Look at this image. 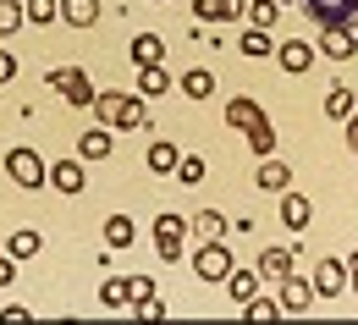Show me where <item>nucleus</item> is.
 Masks as SVG:
<instances>
[{
  "instance_id": "1",
  "label": "nucleus",
  "mask_w": 358,
  "mask_h": 325,
  "mask_svg": "<svg viewBox=\"0 0 358 325\" xmlns=\"http://www.w3.org/2000/svg\"><path fill=\"white\" fill-rule=\"evenodd\" d=\"M149 99L143 94H94V116H99V127H110V133H138V127H149V110H143Z\"/></svg>"
},
{
  "instance_id": "2",
  "label": "nucleus",
  "mask_w": 358,
  "mask_h": 325,
  "mask_svg": "<svg viewBox=\"0 0 358 325\" xmlns=\"http://www.w3.org/2000/svg\"><path fill=\"white\" fill-rule=\"evenodd\" d=\"M6 177L17 187H28V193H39L50 177V160H39V149H28V143H17V149H6Z\"/></svg>"
},
{
  "instance_id": "3",
  "label": "nucleus",
  "mask_w": 358,
  "mask_h": 325,
  "mask_svg": "<svg viewBox=\"0 0 358 325\" xmlns=\"http://www.w3.org/2000/svg\"><path fill=\"white\" fill-rule=\"evenodd\" d=\"M231 265H237V259H231V248H226L221 237H199V248H193V276L199 281L215 287V281L231 276Z\"/></svg>"
},
{
  "instance_id": "4",
  "label": "nucleus",
  "mask_w": 358,
  "mask_h": 325,
  "mask_svg": "<svg viewBox=\"0 0 358 325\" xmlns=\"http://www.w3.org/2000/svg\"><path fill=\"white\" fill-rule=\"evenodd\" d=\"M182 243H187V215L160 210V215H155V259H160V265H177Z\"/></svg>"
},
{
  "instance_id": "5",
  "label": "nucleus",
  "mask_w": 358,
  "mask_h": 325,
  "mask_svg": "<svg viewBox=\"0 0 358 325\" xmlns=\"http://www.w3.org/2000/svg\"><path fill=\"white\" fill-rule=\"evenodd\" d=\"M314 28H358V0H298Z\"/></svg>"
},
{
  "instance_id": "6",
  "label": "nucleus",
  "mask_w": 358,
  "mask_h": 325,
  "mask_svg": "<svg viewBox=\"0 0 358 325\" xmlns=\"http://www.w3.org/2000/svg\"><path fill=\"white\" fill-rule=\"evenodd\" d=\"M45 83L61 94L66 105H78V110H89V105H94V83H89V72H83V66H55Z\"/></svg>"
},
{
  "instance_id": "7",
  "label": "nucleus",
  "mask_w": 358,
  "mask_h": 325,
  "mask_svg": "<svg viewBox=\"0 0 358 325\" xmlns=\"http://www.w3.org/2000/svg\"><path fill=\"white\" fill-rule=\"evenodd\" d=\"M275 309H281V315H292V320H298V315H309V309H314V281H303L298 270H292V276H281V281H275Z\"/></svg>"
},
{
  "instance_id": "8",
  "label": "nucleus",
  "mask_w": 358,
  "mask_h": 325,
  "mask_svg": "<svg viewBox=\"0 0 358 325\" xmlns=\"http://www.w3.org/2000/svg\"><path fill=\"white\" fill-rule=\"evenodd\" d=\"M275 61H281L287 78H309L314 61H320V50H314L309 39H287V45H275Z\"/></svg>"
},
{
  "instance_id": "9",
  "label": "nucleus",
  "mask_w": 358,
  "mask_h": 325,
  "mask_svg": "<svg viewBox=\"0 0 358 325\" xmlns=\"http://www.w3.org/2000/svg\"><path fill=\"white\" fill-rule=\"evenodd\" d=\"M342 292H348V265L336 254H325L314 265V298H342Z\"/></svg>"
},
{
  "instance_id": "10",
  "label": "nucleus",
  "mask_w": 358,
  "mask_h": 325,
  "mask_svg": "<svg viewBox=\"0 0 358 325\" xmlns=\"http://www.w3.org/2000/svg\"><path fill=\"white\" fill-rule=\"evenodd\" d=\"M55 193H66V198H78L83 187H89V171H83V160H50V177H45Z\"/></svg>"
},
{
  "instance_id": "11",
  "label": "nucleus",
  "mask_w": 358,
  "mask_h": 325,
  "mask_svg": "<svg viewBox=\"0 0 358 325\" xmlns=\"http://www.w3.org/2000/svg\"><path fill=\"white\" fill-rule=\"evenodd\" d=\"M320 55L325 61H353L358 55V28H320Z\"/></svg>"
},
{
  "instance_id": "12",
  "label": "nucleus",
  "mask_w": 358,
  "mask_h": 325,
  "mask_svg": "<svg viewBox=\"0 0 358 325\" xmlns=\"http://www.w3.org/2000/svg\"><path fill=\"white\" fill-rule=\"evenodd\" d=\"M254 182H259V193H287V187H292V166L275 160V154H265L259 171H254Z\"/></svg>"
},
{
  "instance_id": "13",
  "label": "nucleus",
  "mask_w": 358,
  "mask_h": 325,
  "mask_svg": "<svg viewBox=\"0 0 358 325\" xmlns=\"http://www.w3.org/2000/svg\"><path fill=\"white\" fill-rule=\"evenodd\" d=\"M309 221H314V204L303 198V193L287 187V193H281V226H287V232H303Z\"/></svg>"
},
{
  "instance_id": "14",
  "label": "nucleus",
  "mask_w": 358,
  "mask_h": 325,
  "mask_svg": "<svg viewBox=\"0 0 358 325\" xmlns=\"http://www.w3.org/2000/svg\"><path fill=\"white\" fill-rule=\"evenodd\" d=\"M199 22H243V0H193Z\"/></svg>"
},
{
  "instance_id": "15",
  "label": "nucleus",
  "mask_w": 358,
  "mask_h": 325,
  "mask_svg": "<svg viewBox=\"0 0 358 325\" xmlns=\"http://www.w3.org/2000/svg\"><path fill=\"white\" fill-rule=\"evenodd\" d=\"M110 149H116L110 127H83V138H78V160H110Z\"/></svg>"
},
{
  "instance_id": "16",
  "label": "nucleus",
  "mask_w": 358,
  "mask_h": 325,
  "mask_svg": "<svg viewBox=\"0 0 358 325\" xmlns=\"http://www.w3.org/2000/svg\"><path fill=\"white\" fill-rule=\"evenodd\" d=\"M133 243H138L133 215H110V221H105V248H110V254H127Z\"/></svg>"
},
{
  "instance_id": "17",
  "label": "nucleus",
  "mask_w": 358,
  "mask_h": 325,
  "mask_svg": "<svg viewBox=\"0 0 358 325\" xmlns=\"http://www.w3.org/2000/svg\"><path fill=\"white\" fill-rule=\"evenodd\" d=\"M127 55H133V66H155V61L166 55V39H160V34H133V39H127Z\"/></svg>"
},
{
  "instance_id": "18",
  "label": "nucleus",
  "mask_w": 358,
  "mask_h": 325,
  "mask_svg": "<svg viewBox=\"0 0 358 325\" xmlns=\"http://www.w3.org/2000/svg\"><path fill=\"white\" fill-rule=\"evenodd\" d=\"M6 254H11L17 265H22V259H39V254H45V237L34 232V226H22V232L6 237Z\"/></svg>"
},
{
  "instance_id": "19",
  "label": "nucleus",
  "mask_w": 358,
  "mask_h": 325,
  "mask_svg": "<svg viewBox=\"0 0 358 325\" xmlns=\"http://www.w3.org/2000/svg\"><path fill=\"white\" fill-rule=\"evenodd\" d=\"M281 11H287L281 0H243V22H248V28H275Z\"/></svg>"
},
{
  "instance_id": "20",
  "label": "nucleus",
  "mask_w": 358,
  "mask_h": 325,
  "mask_svg": "<svg viewBox=\"0 0 358 325\" xmlns=\"http://www.w3.org/2000/svg\"><path fill=\"white\" fill-rule=\"evenodd\" d=\"M61 22L78 28V34L94 28V22H99V0H61Z\"/></svg>"
},
{
  "instance_id": "21",
  "label": "nucleus",
  "mask_w": 358,
  "mask_h": 325,
  "mask_svg": "<svg viewBox=\"0 0 358 325\" xmlns=\"http://www.w3.org/2000/svg\"><path fill=\"white\" fill-rule=\"evenodd\" d=\"M259 116H265V105H259V99H248V94L226 99V127H237V133H243V127H248V122H259Z\"/></svg>"
},
{
  "instance_id": "22",
  "label": "nucleus",
  "mask_w": 358,
  "mask_h": 325,
  "mask_svg": "<svg viewBox=\"0 0 358 325\" xmlns=\"http://www.w3.org/2000/svg\"><path fill=\"white\" fill-rule=\"evenodd\" d=\"M254 270H259V281H281V276H292V248H265Z\"/></svg>"
},
{
  "instance_id": "23",
  "label": "nucleus",
  "mask_w": 358,
  "mask_h": 325,
  "mask_svg": "<svg viewBox=\"0 0 358 325\" xmlns=\"http://www.w3.org/2000/svg\"><path fill=\"white\" fill-rule=\"evenodd\" d=\"M243 138H248V149H254V160H265V154H275V127H270V116H259V122H248V127H243Z\"/></svg>"
},
{
  "instance_id": "24",
  "label": "nucleus",
  "mask_w": 358,
  "mask_h": 325,
  "mask_svg": "<svg viewBox=\"0 0 358 325\" xmlns=\"http://www.w3.org/2000/svg\"><path fill=\"white\" fill-rule=\"evenodd\" d=\"M143 160H149V171H155V177H171V171H177V160H182V149H177V143H166V138H155Z\"/></svg>"
},
{
  "instance_id": "25",
  "label": "nucleus",
  "mask_w": 358,
  "mask_h": 325,
  "mask_svg": "<svg viewBox=\"0 0 358 325\" xmlns=\"http://www.w3.org/2000/svg\"><path fill=\"white\" fill-rule=\"evenodd\" d=\"M138 94L143 99H160V94H171V72L155 61V66H138Z\"/></svg>"
},
{
  "instance_id": "26",
  "label": "nucleus",
  "mask_w": 358,
  "mask_h": 325,
  "mask_svg": "<svg viewBox=\"0 0 358 325\" xmlns=\"http://www.w3.org/2000/svg\"><path fill=\"white\" fill-rule=\"evenodd\" d=\"M221 287H226V298H231V303H248V298L259 292V270H237V265H231V276H226Z\"/></svg>"
},
{
  "instance_id": "27",
  "label": "nucleus",
  "mask_w": 358,
  "mask_h": 325,
  "mask_svg": "<svg viewBox=\"0 0 358 325\" xmlns=\"http://www.w3.org/2000/svg\"><path fill=\"white\" fill-rule=\"evenodd\" d=\"M182 94H187L193 105H199V99H210V94H215V72H210V66H193V72H182Z\"/></svg>"
},
{
  "instance_id": "28",
  "label": "nucleus",
  "mask_w": 358,
  "mask_h": 325,
  "mask_svg": "<svg viewBox=\"0 0 358 325\" xmlns=\"http://www.w3.org/2000/svg\"><path fill=\"white\" fill-rule=\"evenodd\" d=\"M243 55H248V61H265V55H275L270 28H248V34H243Z\"/></svg>"
},
{
  "instance_id": "29",
  "label": "nucleus",
  "mask_w": 358,
  "mask_h": 325,
  "mask_svg": "<svg viewBox=\"0 0 358 325\" xmlns=\"http://www.w3.org/2000/svg\"><path fill=\"white\" fill-rule=\"evenodd\" d=\"M353 110H358L353 89H331V94H325V116H331V122H348Z\"/></svg>"
},
{
  "instance_id": "30",
  "label": "nucleus",
  "mask_w": 358,
  "mask_h": 325,
  "mask_svg": "<svg viewBox=\"0 0 358 325\" xmlns=\"http://www.w3.org/2000/svg\"><path fill=\"white\" fill-rule=\"evenodd\" d=\"M204 171H210V160H204V154H182L171 177H177V182H187V187H199V182H204Z\"/></svg>"
},
{
  "instance_id": "31",
  "label": "nucleus",
  "mask_w": 358,
  "mask_h": 325,
  "mask_svg": "<svg viewBox=\"0 0 358 325\" xmlns=\"http://www.w3.org/2000/svg\"><path fill=\"white\" fill-rule=\"evenodd\" d=\"M55 17H61V0H22V22H39L45 28Z\"/></svg>"
},
{
  "instance_id": "32",
  "label": "nucleus",
  "mask_w": 358,
  "mask_h": 325,
  "mask_svg": "<svg viewBox=\"0 0 358 325\" xmlns=\"http://www.w3.org/2000/svg\"><path fill=\"white\" fill-rule=\"evenodd\" d=\"M237 309H243V320H254V325H265V320H281V309H275L270 298H259V292H254L248 303H237Z\"/></svg>"
},
{
  "instance_id": "33",
  "label": "nucleus",
  "mask_w": 358,
  "mask_h": 325,
  "mask_svg": "<svg viewBox=\"0 0 358 325\" xmlns=\"http://www.w3.org/2000/svg\"><path fill=\"white\" fill-rule=\"evenodd\" d=\"M187 226H193L199 237H226V215H221V210H199Z\"/></svg>"
},
{
  "instance_id": "34",
  "label": "nucleus",
  "mask_w": 358,
  "mask_h": 325,
  "mask_svg": "<svg viewBox=\"0 0 358 325\" xmlns=\"http://www.w3.org/2000/svg\"><path fill=\"white\" fill-rule=\"evenodd\" d=\"M99 303H105V309H127V281L105 276L99 281Z\"/></svg>"
},
{
  "instance_id": "35",
  "label": "nucleus",
  "mask_w": 358,
  "mask_h": 325,
  "mask_svg": "<svg viewBox=\"0 0 358 325\" xmlns=\"http://www.w3.org/2000/svg\"><path fill=\"white\" fill-rule=\"evenodd\" d=\"M22 28V0H0V39Z\"/></svg>"
},
{
  "instance_id": "36",
  "label": "nucleus",
  "mask_w": 358,
  "mask_h": 325,
  "mask_svg": "<svg viewBox=\"0 0 358 325\" xmlns=\"http://www.w3.org/2000/svg\"><path fill=\"white\" fill-rule=\"evenodd\" d=\"M143 298H155V276H127V309Z\"/></svg>"
},
{
  "instance_id": "37",
  "label": "nucleus",
  "mask_w": 358,
  "mask_h": 325,
  "mask_svg": "<svg viewBox=\"0 0 358 325\" xmlns=\"http://www.w3.org/2000/svg\"><path fill=\"white\" fill-rule=\"evenodd\" d=\"M133 315H138V320H166L171 309H166L160 298H143V303H133Z\"/></svg>"
},
{
  "instance_id": "38",
  "label": "nucleus",
  "mask_w": 358,
  "mask_h": 325,
  "mask_svg": "<svg viewBox=\"0 0 358 325\" xmlns=\"http://www.w3.org/2000/svg\"><path fill=\"white\" fill-rule=\"evenodd\" d=\"M11 281H17V259L0 248V287H11Z\"/></svg>"
},
{
  "instance_id": "39",
  "label": "nucleus",
  "mask_w": 358,
  "mask_h": 325,
  "mask_svg": "<svg viewBox=\"0 0 358 325\" xmlns=\"http://www.w3.org/2000/svg\"><path fill=\"white\" fill-rule=\"evenodd\" d=\"M11 78H17V55H11V50H0V83H11Z\"/></svg>"
},
{
  "instance_id": "40",
  "label": "nucleus",
  "mask_w": 358,
  "mask_h": 325,
  "mask_svg": "<svg viewBox=\"0 0 358 325\" xmlns=\"http://www.w3.org/2000/svg\"><path fill=\"white\" fill-rule=\"evenodd\" d=\"M342 127H348V154H358V110L348 116V122H342Z\"/></svg>"
},
{
  "instance_id": "41",
  "label": "nucleus",
  "mask_w": 358,
  "mask_h": 325,
  "mask_svg": "<svg viewBox=\"0 0 358 325\" xmlns=\"http://www.w3.org/2000/svg\"><path fill=\"white\" fill-rule=\"evenodd\" d=\"M348 292H353V298H358V248H353V254H348Z\"/></svg>"
},
{
  "instance_id": "42",
  "label": "nucleus",
  "mask_w": 358,
  "mask_h": 325,
  "mask_svg": "<svg viewBox=\"0 0 358 325\" xmlns=\"http://www.w3.org/2000/svg\"><path fill=\"white\" fill-rule=\"evenodd\" d=\"M281 6H298V0H281Z\"/></svg>"
},
{
  "instance_id": "43",
  "label": "nucleus",
  "mask_w": 358,
  "mask_h": 325,
  "mask_svg": "<svg viewBox=\"0 0 358 325\" xmlns=\"http://www.w3.org/2000/svg\"><path fill=\"white\" fill-rule=\"evenodd\" d=\"M149 6H166V0H149Z\"/></svg>"
}]
</instances>
